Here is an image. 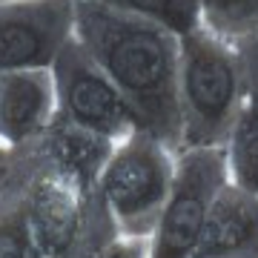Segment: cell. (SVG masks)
<instances>
[{"mask_svg":"<svg viewBox=\"0 0 258 258\" xmlns=\"http://www.w3.org/2000/svg\"><path fill=\"white\" fill-rule=\"evenodd\" d=\"M72 32L126 98L141 129L181 152V35L89 0H72Z\"/></svg>","mask_w":258,"mask_h":258,"instance_id":"1","label":"cell"},{"mask_svg":"<svg viewBox=\"0 0 258 258\" xmlns=\"http://www.w3.org/2000/svg\"><path fill=\"white\" fill-rule=\"evenodd\" d=\"M247 98V69L238 46L198 23L181 35L178 106L181 149L224 147Z\"/></svg>","mask_w":258,"mask_h":258,"instance_id":"2","label":"cell"},{"mask_svg":"<svg viewBox=\"0 0 258 258\" xmlns=\"http://www.w3.org/2000/svg\"><path fill=\"white\" fill-rule=\"evenodd\" d=\"M175 155V149L149 129H135L115 144L98 181V192L120 235L152 238L172 189Z\"/></svg>","mask_w":258,"mask_h":258,"instance_id":"3","label":"cell"},{"mask_svg":"<svg viewBox=\"0 0 258 258\" xmlns=\"http://www.w3.org/2000/svg\"><path fill=\"white\" fill-rule=\"evenodd\" d=\"M227 181L224 147L181 149L169 198L149 238V258H192L210 207Z\"/></svg>","mask_w":258,"mask_h":258,"instance_id":"4","label":"cell"},{"mask_svg":"<svg viewBox=\"0 0 258 258\" xmlns=\"http://www.w3.org/2000/svg\"><path fill=\"white\" fill-rule=\"evenodd\" d=\"M49 69L55 78L60 118L92 129V132H101L112 141H120L129 132L141 129L126 98L109 81V75L98 66V60L83 49L75 32L63 43V49L57 52Z\"/></svg>","mask_w":258,"mask_h":258,"instance_id":"5","label":"cell"},{"mask_svg":"<svg viewBox=\"0 0 258 258\" xmlns=\"http://www.w3.org/2000/svg\"><path fill=\"white\" fill-rule=\"evenodd\" d=\"M72 37V0H0V72L43 69Z\"/></svg>","mask_w":258,"mask_h":258,"instance_id":"6","label":"cell"},{"mask_svg":"<svg viewBox=\"0 0 258 258\" xmlns=\"http://www.w3.org/2000/svg\"><path fill=\"white\" fill-rule=\"evenodd\" d=\"M57 118V92L52 69L0 72V147L29 149Z\"/></svg>","mask_w":258,"mask_h":258,"instance_id":"7","label":"cell"},{"mask_svg":"<svg viewBox=\"0 0 258 258\" xmlns=\"http://www.w3.org/2000/svg\"><path fill=\"white\" fill-rule=\"evenodd\" d=\"M115 144L118 141L106 138L101 132H92L86 126H78V123L57 115L55 123L29 149L37 161H43L55 172L75 181L83 192H95Z\"/></svg>","mask_w":258,"mask_h":258,"instance_id":"8","label":"cell"},{"mask_svg":"<svg viewBox=\"0 0 258 258\" xmlns=\"http://www.w3.org/2000/svg\"><path fill=\"white\" fill-rule=\"evenodd\" d=\"M192 258H258V195L227 181L210 207Z\"/></svg>","mask_w":258,"mask_h":258,"instance_id":"9","label":"cell"},{"mask_svg":"<svg viewBox=\"0 0 258 258\" xmlns=\"http://www.w3.org/2000/svg\"><path fill=\"white\" fill-rule=\"evenodd\" d=\"M0 258H40L26 221V164L12 152V166L0 184Z\"/></svg>","mask_w":258,"mask_h":258,"instance_id":"10","label":"cell"},{"mask_svg":"<svg viewBox=\"0 0 258 258\" xmlns=\"http://www.w3.org/2000/svg\"><path fill=\"white\" fill-rule=\"evenodd\" d=\"M224 158L230 184L258 195V101L249 89L224 141Z\"/></svg>","mask_w":258,"mask_h":258,"instance_id":"11","label":"cell"},{"mask_svg":"<svg viewBox=\"0 0 258 258\" xmlns=\"http://www.w3.org/2000/svg\"><path fill=\"white\" fill-rule=\"evenodd\" d=\"M89 3H101L126 15L155 20L161 26L172 29L175 35H186L201 23V0H89Z\"/></svg>","mask_w":258,"mask_h":258,"instance_id":"12","label":"cell"},{"mask_svg":"<svg viewBox=\"0 0 258 258\" xmlns=\"http://www.w3.org/2000/svg\"><path fill=\"white\" fill-rule=\"evenodd\" d=\"M201 23L232 43L258 35V0H201Z\"/></svg>","mask_w":258,"mask_h":258,"instance_id":"13","label":"cell"},{"mask_svg":"<svg viewBox=\"0 0 258 258\" xmlns=\"http://www.w3.org/2000/svg\"><path fill=\"white\" fill-rule=\"evenodd\" d=\"M83 258H149V238H129V235H115L112 241L101 244Z\"/></svg>","mask_w":258,"mask_h":258,"instance_id":"14","label":"cell"},{"mask_svg":"<svg viewBox=\"0 0 258 258\" xmlns=\"http://www.w3.org/2000/svg\"><path fill=\"white\" fill-rule=\"evenodd\" d=\"M241 57H244V69H247V89L249 95L258 101V35H249V37H241L235 40Z\"/></svg>","mask_w":258,"mask_h":258,"instance_id":"15","label":"cell"},{"mask_svg":"<svg viewBox=\"0 0 258 258\" xmlns=\"http://www.w3.org/2000/svg\"><path fill=\"white\" fill-rule=\"evenodd\" d=\"M9 166H12V152L0 147V184L6 181V175H9Z\"/></svg>","mask_w":258,"mask_h":258,"instance_id":"16","label":"cell"}]
</instances>
